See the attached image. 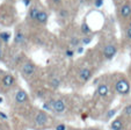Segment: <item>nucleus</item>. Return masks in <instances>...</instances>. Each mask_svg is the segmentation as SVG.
Segmentation results:
<instances>
[{
  "label": "nucleus",
  "mask_w": 131,
  "mask_h": 130,
  "mask_svg": "<svg viewBox=\"0 0 131 130\" xmlns=\"http://www.w3.org/2000/svg\"><path fill=\"white\" fill-rule=\"evenodd\" d=\"M48 13L44 12V11H40V13H38V15H37L36 20L38 23H42V25H44V23L48 22Z\"/></svg>",
  "instance_id": "nucleus-11"
},
{
  "label": "nucleus",
  "mask_w": 131,
  "mask_h": 130,
  "mask_svg": "<svg viewBox=\"0 0 131 130\" xmlns=\"http://www.w3.org/2000/svg\"><path fill=\"white\" fill-rule=\"evenodd\" d=\"M35 123L37 125H45L48 123V115L44 112H38L35 116Z\"/></svg>",
  "instance_id": "nucleus-4"
},
{
  "label": "nucleus",
  "mask_w": 131,
  "mask_h": 130,
  "mask_svg": "<svg viewBox=\"0 0 131 130\" xmlns=\"http://www.w3.org/2000/svg\"><path fill=\"white\" fill-rule=\"evenodd\" d=\"M117 54V48L114 44H107L103 48V56L106 59H113Z\"/></svg>",
  "instance_id": "nucleus-2"
},
{
  "label": "nucleus",
  "mask_w": 131,
  "mask_h": 130,
  "mask_svg": "<svg viewBox=\"0 0 131 130\" xmlns=\"http://www.w3.org/2000/svg\"><path fill=\"white\" fill-rule=\"evenodd\" d=\"M119 13H121L122 17H124V19L129 17L131 15V5H129V4H124V5L121 7Z\"/></svg>",
  "instance_id": "nucleus-8"
},
{
  "label": "nucleus",
  "mask_w": 131,
  "mask_h": 130,
  "mask_svg": "<svg viewBox=\"0 0 131 130\" xmlns=\"http://www.w3.org/2000/svg\"><path fill=\"white\" fill-rule=\"evenodd\" d=\"M71 45H73V47H78L79 45V43H80V39L79 38H77V37H73V38L71 39Z\"/></svg>",
  "instance_id": "nucleus-20"
},
{
  "label": "nucleus",
  "mask_w": 131,
  "mask_h": 130,
  "mask_svg": "<svg viewBox=\"0 0 131 130\" xmlns=\"http://www.w3.org/2000/svg\"><path fill=\"white\" fill-rule=\"evenodd\" d=\"M91 42H92V38L91 37H88V36H85L84 38H82V44L84 45H88Z\"/></svg>",
  "instance_id": "nucleus-23"
},
{
  "label": "nucleus",
  "mask_w": 131,
  "mask_h": 130,
  "mask_svg": "<svg viewBox=\"0 0 131 130\" xmlns=\"http://www.w3.org/2000/svg\"><path fill=\"white\" fill-rule=\"evenodd\" d=\"M28 100V94L26 93V91L23 89H19L15 94V101L17 103H25Z\"/></svg>",
  "instance_id": "nucleus-6"
},
{
  "label": "nucleus",
  "mask_w": 131,
  "mask_h": 130,
  "mask_svg": "<svg viewBox=\"0 0 131 130\" xmlns=\"http://www.w3.org/2000/svg\"><path fill=\"white\" fill-rule=\"evenodd\" d=\"M0 117H1V118H4V120H7V118H8V116L6 115V114H4V113H1V112H0Z\"/></svg>",
  "instance_id": "nucleus-29"
},
{
  "label": "nucleus",
  "mask_w": 131,
  "mask_h": 130,
  "mask_svg": "<svg viewBox=\"0 0 131 130\" xmlns=\"http://www.w3.org/2000/svg\"><path fill=\"white\" fill-rule=\"evenodd\" d=\"M116 109H110V111L107 113V118H111L113 116H115V114H116Z\"/></svg>",
  "instance_id": "nucleus-24"
},
{
  "label": "nucleus",
  "mask_w": 131,
  "mask_h": 130,
  "mask_svg": "<svg viewBox=\"0 0 131 130\" xmlns=\"http://www.w3.org/2000/svg\"><path fill=\"white\" fill-rule=\"evenodd\" d=\"M96 93L99 94L100 96H102V98L107 96L108 95V93H109L108 86H107L106 84H101V85H99V87H97V89H96Z\"/></svg>",
  "instance_id": "nucleus-10"
},
{
  "label": "nucleus",
  "mask_w": 131,
  "mask_h": 130,
  "mask_svg": "<svg viewBox=\"0 0 131 130\" xmlns=\"http://www.w3.org/2000/svg\"><path fill=\"white\" fill-rule=\"evenodd\" d=\"M50 85H51L53 88H58L60 85V80L58 78H53L51 81H50Z\"/></svg>",
  "instance_id": "nucleus-17"
},
{
  "label": "nucleus",
  "mask_w": 131,
  "mask_h": 130,
  "mask_svg": "<svg viewBox=\"0 0 131 130\" xmlns=\"http://www.w3.org/2000/svg\"><path fill=\"white\" fill-rule=\"evenodd\" d=\"M126 37H128L129 39H131V28L130 27L126 29Z\"/></svg>",
  "instance_id": "nucleus-28"
},
{
  "label": "nucleus",
  "mask_w": 131,
  "mask_h": 130,
  "mask_svg": "<svg viewBox=\"0 0 131 130\" xmlns=\"http://www.w3.org/2000/svg\"><path fill=\"white\" fill-rule=\"evenodd\" d=\"M1 47H3V42L0 41V50H1Z\"/></svg>",
  "instance_id": "nucleus-35"
},
{
  "label": "nucleus",
  "mask_w": 131,
  "mask_h": 130,
  "mask_svg": "<svg viewBox=\"0 0 131 130\" xmlns=\"http://www.w3.org/2000/svg\"><path fill=\"white\" fill-rule=\"evenodd\" d=\"M65 55H66L67 57H73L74 51H72V50H66V52H65Z\"/></svg>",
  "instance_id": "nucleus-26"
},
{
  "label": "nucleus",
  "mask_w": 131,
  "mask_h": 130,
  "mask_svg": "<svg viewBox=\"0 0 131 130\" xmlns=\"http://www.w3.org/2000/svg\"><path fill=\"white\" fill-rule=\"evenodd\" d=\"M9 1H12V0H9Z\"/></svg>",
  "instance_id": "nucleus-38"
},
{
  "label": "nucleus",
  "mask_w": 131,
  "mask_h": 130,
  "mask_svg": "<svg viewBox=\"0 0 131 130\" xmlns=\"http://www.w3.org/2000/svg\"><path fill=\"white\" fill-rule=\"evenodd\" d=\"M60 1H62V0H53V3L56 4V5H59V4H60Z\"/></svg>",
  "instance_id": "nucleus-31"
},
{
  "label": "nucleus",
  "mask_w": 131,
  "mask_h": 130,
  "mask_svg": "<svg viewBox=\"0 0 131 130\" xmlns=\"http://www.w3.org/2000/svg\"><path fill=\"white\" fill-rule=\"evenodd\" d=\"M43 109H44V111H48V112L52 111V100H50L49 102L43 103Z\"/></svg>",
  "instance_id": "nucleus-18"
},
{
  "label": "nucleus",
  "mask_w": 131,
  "mask_h": 130,
  "mask_svg": "<svg viewBox=\"0 0 131 130\" xmlns=\"http://www.w3.org/2000/svg\"><path fill=\"white\" fill-rule=\"evenodd\" d=\"M56 130H66V125L65 124H58L56 127Z\"/></svg>",
  "instance_id": "nucleus-25"
},
{
  "label": "nucleus",
  "mask_w": 131,
  "mask_h": 130,
  "mask_svg": "<svg viewBox=\"0 0 131 130\" xmlns=\"http://www.w3.org/2000/svg\"><path fill=\"white\" fill-rule=\"evenodd\" d=\"M3 58V50H0V59Z\"/></svg>",
  "instance_id": "nucleus-33"
},
{
  "label": "nucleus",
  "mask_w": 131,
  "mask_h": 130,
  "mask_svg": "<svg viewBox=\"0 0 131 130\" xmlns=\"http://www.w3.org/2000/svg\"><path fill=\"white\" fill-rule=\"evenodd\" d=\"M59 16L63 17V19H65V17L69 16V12H67L66 9H60L59 11Z\"/></svg>",
  "instance_id": "nucleus-22"
},
{
  "label": "nucleus",
  "mask_w": 131,
  "mask_h": 130,
  "mask_svg": "<svg viewBox=\"0 0 131 130\" xmlns=\"http://www.w3.org/2000/svg\"><path fill=\"white\" fill-rule=\"evenodd\" d=\"M52 111L58 114L64 113V112L66 111V105H65V102L63 100H60V99H58V100H52Z\"/></svg>",
  "instance_id": "nucleus-3"
},
{
  "label": "nucleus",
  "mask_w": 131,
  "mask_h": 130,
  "mask_svg": "<svg viewBox=\"0 0 131 130\" xmlns=\"http://www.w3.org/2000/svg\"><path fill=\"white\" fill-rule=\"evenodd\" d=\"M77 52H78V54H82V52H84V48H82V47H79V48L77 49Z\"/></svg>",
  "instance_id": "nucleus-30"
},
{
  "label": "nucleus",
  "mask_w": 131,
  "mask_h": 130,
  "mask_svg": "<svg viewBox=\"0 0 131 130\" xmlns=\"http://www.w3.org/2000/svg\"><path fill=\"white\" fill-rule=\"evenodd\" d=\"M130 28H131V22H130Z\"/></svg>",
  "instance_id": "nucleus-37"
},
{
  "label": "nucleus",
  "mask_w": 131,
  "mask_h": 130,
  "mask_svg": "<svg viewBox=\"0 0 131 130\" xmlns=\"http://www.w3.org/2000/svg\"><path fill=\"white\" fill-rule=\"evenodd\" d=\"M3 101H4V99L1 98V96H0V103H3Z\"/></svg>",
  "instance_id": "nucleus-34"
},
{
  "label": "nucleus",
  "mask_w": 131,
  "mask_h": 130,
  "mask_svg": "<svg viewBox=\"0 0 131 130\" xmlns=\"http://www.w3.org/2000/svg\"><path fill=\"white\" fill-rule=\"evenodd\" d=\"M37 96H43V93L42 92H37Z\"/></svg>",
  "instance_id": "nucleus-32"
},
{
  "label": "nucleus",
  "mask_w": 131,
  "mask_h": 130,
  "mask_svg": "<svg viewBox=\"0 0 131 130\" xmlns=\"http://www.w3.org/2000/svg\"><path fill=\"white\" fill-rule=\"evenodd\" d=\"M124 125H123V121L121 118H115L110 124V129L111 130H123Z\"/></svg>",
  "instance_id": "nucleus-9"
},
{
  "label": "nucleus",
  "mask_w": 131,
  "mask_h": 130,
  "mask_svg": "<svg viewBox=\"0 0 131 130\" xmlns=\"http://www.w3.org/2000/svg\"><path fill=\"white\" fill-rule=\"evenodd\" d=\"M9 39H10V33H8V32L0 33V41H1V42H4V43H7Z\"/></svg>",
  "instance_id": "nucleus-15"
},
{
  "label": "nucleus",
  "mask_w": 131,
  "mask_h": 130,
  "mask_svg": "<svg viewBox=\"0 0 131 130\" xmlns=\"http://www.w3.org/2000/svg\"><path fill=\"white\" fill-rule=\"evenodd\" d=\"M92 77V71L88 69H82L80 71V79L82 81H88Z\"/></svg>",
  "instance_id": "nucleus-12"
},
{
  "label": "nucleus",
  "mask_w": 131,
  "mask_h": 130,
  "mask_svg": "<svg viewBox=\"0 0 131 130\" xmlns=\"http://www.w3.org/2000/svg\"><path fill=\"white\" fill-rule=\"evenodd\" d=\"M23 1V5L26 6V7H29V5L31 4V0H22Z\"/></svg>",
  "instance_id": "nucleus-27"
},
{
  "label": "nucleus",
  "mask_w": 131,
  "mask_h": 130,
  "mask_svg": "<svg viewBox=\"0 0 131 130\" xmlns=\"http://www.w3.org/2000/svg\"><path fill=\"white\" fill-rule=\"evenodd\" d=\"M103 3H104V0H94V7H96V8L102 7Z\"/></svg>",
  "instance_id": "nucleus-21"
},
{
  "label": "nucleus",
  "mask_w": 131,
  "mask_h": 130,
  "mask_svg": "<svg viewBox=\"0 0 131 130\" xmlns=\"http://www.w3.org/2000/svg\"><path fill=\"white\" fill-rule=\"evenodd\" d=\"M91 130H97V129H91Z\"/></svg>",
  "instance_id": "nucleus-36"
},
{
  "label": "nucleus",
  "mask_w": 131,
  "mask_h": 130,
  "mask_svg": "<svg viewBox=\"0 0 131 130\" xmlns=\"http://www.w3.org/2000/svg\"><path fill=\"white\" fill-rule=\"evenodd\" d=\"M123 114L125 116H131V105H128L123 111Z\"/></svg>",
  "instance_id": "nucleus-19"
},
{
  "label": "nucleus",
  "mask_w": 131,
  "mask_h": 130,
  "mask_svg": "<svg viewBox=\"0 0 131 130\" xmlns=\"http://www.w3.org/2000/svg\"><path fill=\"white\" fill-rule=\"evenodd\" d=\"M14 42H15V44H22L23 42H25V36H23V34L21 32H17L15 34Z\"/></svg>",
  "instance_id": "nucleus-13"
},
{
  "label": "nucleus",
  "mask_w": 131,
  "mask_h": 130,
  "mask_svg": "<svg viewBox=\"0 0 131 130\" xmlns=\"http://www.w3.org/2000/svg\"><path fill=\"white\" fill-rule=\"evenodd\" d=\"M1 83H3V85L5 86V87H12L15 83V78L12 74H5L3 80H1Z\"/></svg>",
  "instance_id": "nucleus-7"
},
{
  "label": "nucleus",
  "mask_w": 131,
  "mask_h": 130,
  "mask_svg": "<svg viewBox=\"0 0 131 130\" xmlns=\"http://www.w3.org/2000/svg\"><path fill=\"white\" fill-rule=\"evenodd\" d=\"M38 13H40V11H38V8L37 7H31L29 9V13H28V16L30 17V20H36L37 15H38Z\"/></svg>",
  "instance_id": "nucleus-14"
},
{
  "label": "nucleus",
  "mask_w": 131,
  "mask_h": 130,
  "mask_svg": "<svg viewBox=\"0 0 131 130\" xmlns=\"http://www.w3.org/2000/svg\"><path fill=\"white\" fill-rule=\"evenodd\" d=\"M35 72V65L30 62H27V63L23 64L22 66V73L25 76H32V73Z\"/></svg>",
  "instance_id": "nucleus-5"
},
{
  "label": "nucleus",
  "mask_w": 131,
  "mask_h": 130,
  "mask_svg": "<svg viewBox=\"0 0 131 130\" xmlns=\"http://www.w3.org/2000/svg\"><path fill=\"white\" fill-rule=\"evenodd\" d=\"M115 89L121 95H126L130 92V84L126 79H118L115 84Z\"/></svg>",
  "instance_id": "nucleus-1"
},
{
  "label": "nucleus",
  "mask_w": 131,
  "mask_h": 130,
  "mask_svg": "<svg viewBox=\"0 0 131 130\" xmlns=\"http://www.w3.org/2000/svg\"><path fill=\"white\" fill-rule=\"evenodd\" d=\"M81 32H82V34H85V35L89 34V33L92 32V29L89 28V26L87 25V22H82V25H81Z\"/></svg>",
  "instance_id": "nucleus-16"
}]
</instances>
